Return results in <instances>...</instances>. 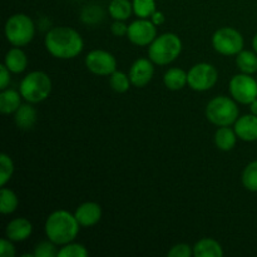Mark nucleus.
Instances as JSON below:
<instances>
[{"instance_id": "nucleus-1", "label": "nucleus", "mask_w": 257, "mask_h": 257, "mask_svg": "<svg viewBox=\"0 0 257 257\" xmlns=\"http://www.w3.org/2000/svg\"><path fill=\"white\" fill-rule=\"evenodd\" d=\"M47 52L57 59H74L84 49L82 35L70 27H54L44 38Z\"/></svg>"}, {"instance_id": "nucleus-7", "label": "nucleus", "mask_w": 257, "mask_h": 257, "mask_svg": "<svg viewBox=\"0 0 257 257\" xmlns=\"http://www.w3.org/2000/svg\"><path fill=\"white\" fill-rule=\"evenodd\" d=\"M212 47L218 54L231 57L237 55L243 50L245 40L237 29L231 27H223L216 30L212 35Z\"/></svg>"}, {"instance_id": "nucleus-13", "label": "nucleus", "mask_w": 257, "mask_h": 257, "mask_svg": "<svg viewBox=\"0 0 257 257\" xmlns=\"http://www.w3.org/2000/svg\"><path fill=\"white\" fill-rule=\"evenodd\" d=\"M102 207L97 202H84L75 210L74 216L80 227H93L102 218Z\"/></svg>"}, {"instance_id": "nucleus-17", "label": "nucleus", "mask_w": 257, "mask_h": 257, "mask_svg": "<svg viewBox=\"0 0 257 257\" xmlns=\"http://www.w3.org/2000/svg\"><path fill=\"white\" fill-rule=\"evenodd\" d=\"M4 64L13 74H20L28 68V57L22 48L14 47L5 54Z\"/></svg>"}, {"instance_id": "nucleus-21", "label": "nucleus", "mask_w": 257, "mask_h": 257, "mask_svg": "<svg viewBox=\"0 0 257 257\" xmlns=\"http://www.w3.org/2000/svg\"><path fill=\"white\" fill-rule=\"evenodd\" d=\"M163 83L170 90H181L188 85L187 72L181 68H170L163 75Z\"/></svg>"}, {"instance_id": "nucleus-14", "label": "nucleus", "mask_w": 257, "mask_h": 257, "mask_svg": "<svg viewBox=\"0 0 257 257\" xmlns=\"http://www.w3.org/2000/svg\"><path fill=\"white\" fill-rule=\"evenodd\" d=\"M33 233V223L25 217H17L10 221L5 228V237L13 242H23Z\"/></svg>"}, {"instance_id": "nucleus-32", "label": "nucleus", "mask_w": 257, "mask_h": 257, "mask_svg": "<svg viewBox=\"0 0 257 257\" xmlns=\"http://www.w3.org/2000/svg\"><path fill=\"white\" fill-rule=\"evenodd\" d=\"M193 255V247H191L188 243H177L172 246L168 251V257H191Z\"/></svg>"}, {"instance_id": "nucleus-11", "label": "nucleus", "mask_w": 257, "mask_h": 257, "mask_svg": "<svg viewBox=\"0 0 257 257\" xmlns=\"http://www.w3.org/2000/svg\"><path fill=\"white\" fill-rule=\"evenodd\" d=\"M127 38L137 47H150L151 43L157 38V25L153 24L151 19L138 18L128 25Z\"/></svg>"}, {"instance_id": "nucleus-31", "label": "nucleus", "mask_w": 257, "mask_h": 257, "mask_svg": "<svg viewBox=\"0 0 257 257\" xmlns=\"http://www.w3.org/2000/svg\"><path fill=\"white\" fill-rule=\"evenodd\" d=\"M59 250H57V245L50 240L42 241L34 247V257H55L58 256Z\"/></svg>"}, {"instance_id": "nucleus-16", "label": "nucleus", "mask_w": 257, "mask_h": 257, "mask_svg": "<svg viewBox=\"0 0 257 257\" xmlns=\"http://www.w3.org/2000/svg\"><path fill=\"white\" fill-rule=\"evenodd\" d=\"M38 120L37 109L33 107L32 103L27 102L19 107V109L14 113V122L19 130L29 131L34 128Z\"/></svg>"}, {"instance_id": "nucleus-5", "label": "nucleus", "mask_w": 257, "mask_h": 257, "mask_svg": "<svg viewBox=\"0 0 257 257\" xmlns=\"http://www.w3.org/2000/svg\"><path fill=\"white\" fill-rule=\"evenodd\" d=\"M206 117L217 127L235 124L240 117L237 102L226 95H217L208 102L206 107Z\"/></svg>"}, {"instance_id": "nucleus-30", "label": "nucleus", "mask_w": 257, "mask_h": 257, "mask_svg": "<svg viewBox=\"0 0 257 257\" xmlns=\"http://www.w3.org/2000/svg\"><path fill=\"white\" fill-rule=\"evenodd\" d=\"M88 255L89 252H88L87 247L82 243H75L74 241L62 246L58 252V257H87Z\"/></svg>"}, {"instance_id": "nucleus-38", "label": "nucleus", "mask_w": 257, "mask_h": 257, "mask_svg": "<svg viewBox=\"0 0 257 257\" xmlns=\"http://www.w3.org/2000/svg\"><path fill=\"white\" fill-rule=\"evenodd\" d=\"M252 48H253V50H255V52L257 53V33H256L255 37H253V39H252Z\"/></svg>"}, {"instance_id": "nucleus-33", "label": "nucleus", "mask_w": 257, "mask_h": 257, "mask_svg": "<svg viewBox=\"0 0 257 257\" xmlns=\"http://www.w3.org/2000/svg\"><path fill=\"white\" fill-rule=\"evenodd\" d=\"M17 251H15L14 242L8 237L2 238L0 241V256L2 257H14Z\"/></svg>"}, {"instance_id": "nucleus-24", "label": "nucleus", "mask_w": 257, "mask_h": 257, "mask_svg": "<svg viewBox=\"0 0 257 257\" xmlns=\"http://www.w3.org/2000/svg\"><path fill=\"white\" fill-rule=\"evenodd\" d=\"M18 206H19V198L17 193L4 186L0 191V212L3 215H12L18 210Z\"/></svg>"}, {"instance_id": "nucleus-9", "label": "nucleus", "mask_w": 257, "mask_h": 257, "mask_svg": "<svg viewBox=\"0 0 257 257\" xmlns=\"http://www.w3.org/2000/svg\"><path fill=\"white\" fill-rule=\"evenodd\" d=\"M228 90L233 99L241 104L250 105L257 99V79L251 74L240 73L231 78Z\"/></svg>"}, {"instance_id": "nucleus-19", "label": "nucleus", "mask_w": 257, "mask_h": 257, "mask_svg": "<svg viewBox=\"0 0 257 257\" xmlns=\"http://www.w3.org/2000/svg\"><path fill=\"white\" fill-rule=\"evenodd\" d=\"M193 256L195 257H222L223 248L218 241L213 238H201L193 246Z\"/></svg>"}, {"instance_id": "nucleus-27", "label": "nucleus", "mask_w": 257, "mask_h": 257, "mask_svg": "<svg viewBox=\"0 0 257 257\" xmlns=\"http://www.w3.org/2000/svg\"><path fill=\"white\" fill-rule=\"evenodd\" d=\"M243 187L250 192H257V160L248 163L241 176Z\"/></svg>"}, {"instance_id": "nucleus-8", "label": "nucleus", "mask_w": 257, "mask_h": 257, "mask_svg": "<svg viewBox=\"0 0 257 257\" xmlns=\"http://www.w3.org/2000/svg\"><path fill=\"white\" fill-rule=\"evenodd\" d=\"M188 85L196 92H207L212 89L218 79V72L210 63H197L187 72Z\"/></svg>"}, {"instance_id": "nucleus-18", "label": "nucleus", "mask_w": 257, "mask_h": 257, "mask_svg": "<svg viewBox=\"0 0 257 257\" xmlns=\"http://www.w3.org/2000/svg\"><path fill=\"white\" fill-rule=\"evenodd\" d=\"M22 94L13 88L3 89L0 93V112L3 114H14L19 109L22 103Z\"/></svg>"}, {"instance_id": "nucleus-10", "label": "nucleus", "mask_w": 257, "mask_h": 257, "mask_svg": "<svg viewBox=\"0 0 257 257\" xmlns=\"http://www.w3.org/2000/svg\"><path fill=\"white\" fill-rule=\"evenodd\" d=\"M85 67L92 74L107 77L117 70V59L112 53L103 49H94L85 57Z\"/></svg>"}, {"instance_id": "nucleus-15", "label": "nucleus", "mask_w": 257, "mask_h": 257, "mask_svg": "<svg viewBox=\"0 0 257 257\" xmlns=\"http://www.w3.org/2000/svg\"><path fill=\"white\" fill-rule=\"evenodd\" d=\"M236 135L243 142H256L257 141V115L245 114L238 117L233 124Z\"/></svg>"}, {"instance_id": "nucleus-12", "label": "nucleus", "mask_w": 257, "mask_h": 257, "mask_svg": "<svg viewBox=\"0 0 257 257\" xmlns=\"http://www.w3.org/2000/svg\"><path fill=\"white\" fill-rule=\"evenodd\" d=\"M128 75L133 87H146L155 75V63L150 58H140L130 68Z\"/></svg>"}, {"instance_id": "nucleus-35", "label": "nucleus", "mask_w": 257, "mask_h": 257, "mask_svg": "<svg viewBox=\"0 0 257 257\" xmlns=\"http://www.w3.org/2000/svg\"><path fill=\"white\" fill-rule=\"evenodd\" d=\"M10 72L7 68V65L2 64L0 65V89H7L10 84Z\"/></svg>"}, {"instance_id": "nucleus-36", "label": "nucleus", "mask_w": 257, "mask_h": 257, "mask_svg": "<svg viewBox=\"0 0 257 257\" xmlns=\"http://www.w3.org/2000/svg\"><path fill=\"white\" fill-rule=\"evenodd\" d=\"M151 20H152L153 22V24L155 25H161V24H163V23H165V14H163V13H161V12H155V14L152 15V17L150 18Z\"/></svg>"}, {"instance_id": "nucleus-22", "label": "nucleus", "mask_w": 257, "mask_h": 257, "mask_svg": "<svg viewBox=\"0 0 257 257\" xmlns=\"http://www.w3.org/2000/svg\"><path fill=\"white\" fill-rule=\"evenodd\" d=\"M236 65L241 73L253 75L257 73V53L255 50H241L236 55Z\"/></svg>"}, {"instance_id": "nucleus-28", "label": "nucleus", "mask_w": 257, "mask_h": 257, "mask_svg": "<svg viewBox=\"0 0 257 257\" xmlns=\"http://www.w3.org/2000/svg\"><path fill=\"white\" fill-rule=\"evenodd\" d=\"M109 85L114 92L117 93H125L131 88L132 83H131L130 75L125 74L123 72H118L115 70L114 73L109 75Z\"/></svg>"}, {"instance_id": "nucleus-26", "label": "nucleus", "mask_w": 257, "mask_h": 257, "mask_svg": "<svg viewBox=\"0 0 257 257\" xmlns=\"http://www.w3.org/2000/svg\"><path fill=\"white\" fill-rule=\"evenodd\" d=\"M132 4L136 17L142 19H150L157 12L156 0H132Z\"/></svg>"}, {"instance_id": "nucleus-34", "label": "nucleus", "mask_w": 257, "mask_h": 257, "mask_svg": "<svg viewBox=\"0 0 257 257\" xmlns=\"http://www.w3.org/2000/svg\"><path fill=\"white\" fill-rule=\"evenodd\" d=\"M110 32L114 37H127L128 34V25L122 20H114L113 24L110 25Z\"/></svg>"}, {"instance_id": "nucleus-37", "label": "nucleus", "mask_w": 257, "mask_h": 257, "mask_svg": "<svg viewBox=\"0 0 257 257\" xmlns=\"http://www.w3.org/2000/svg\"><path fill=\"white\" fill-rule=\"evenodd\" d=\"M250 112L252 113V114L257 115V99L253 100V102L250 104Z\"/></svg>"}, {"instance_id": "nucleus-4", "label": "nucleus", "mask_w": 257, "mask_h": 257, "mask_svg": "<svg viewBox=\"0 0 257 257\" xmlns=\"http://www.w3.org/2000/svg\"><path fill=\"white\" fill-rule=\"evenodd\" d=\"M53 83L49 75L42 70H34L25 75L20 82L19 92L25 102L32 104L44 102L52 93Z\"/></svg>"}, {"instance_id": "nucleus-2", "label": "nucleus", "mask_w": 257, "mask_h": 257, "mask_svg": "<svg viewBox=\"0 0 257 257\" xmlns=\"http://www.w3.org/2000/svg\"><path fill=\"white\" fill-rule=\"evenodd\" d=\"M80 225L74 213L67 210H57L48 216L45 221V235L48 240L57 246H64L73 242L79 233Z\"/></svg>"}, {"instance_id": "nucleus-3", "label": "nucleus", "mask_w": 257, "mask_h": 257, "mask_svg": "<svg viewBox=\"0 0 257 257\" xmlns=\"http://www.w3.org/2000/svg\"><path fill=\"white\" fill-rule=\"evenodd\" d=\"M182 53V40L175 33L157 35L148 47V58L156 65H168Z\"/></svg>"}, {"instance_id": "nucleus-6", "label": "nucleus", "mask_w": 257, "mask_h": 257, "mask_svg": "<svg viewBox=\"0 0 257 257\" xmlns=\"http://www.w3.org/2000/svg\"><path fill=\"white\" fill-rule=\"evenodd\" d=\"M5 38L13 47H25L35 37V24L32 18L23 13L8 18L4 27Z\"/></svg>"}, {"instance_id": "nucleus-29", "label": "nucleus", "mask_w": 257, "mask_h": 257, "mask_svg": "<svg viewBox=\"0 0 257 257\" xmlns=\"http://www.w3.org/2000/svg\"><path fill=\"white\" fill-rule=\"evenodd\" d=\"M14 170L15 167L12 157L7 153H2L0 155V186L2 187H4L9 182L10 178L13 177Z\"/></svg>"}, {"instance_id": "nucleus-25", "label": "nucleus", "mask_w": 257, "mask_h": 257, "mask_svg": "<svg viewBox=\"0 0 257 257\" xmlns=\"http://www.w3.org/2000/svg\"><path fill=\"white\" fill-rule=\"evenodd\" d=\"M104 10L98 5H85L80 12V19L87 25H97L104 19Z\"/></svg>"}, {"instance_id": "nucleus-23", "label": "nucleus", "mask_w": 257, "mask_h": 257, "mask_svg": "<svg viewBox=\"0 0 257 257\" xmlns=\"http://www.w3.org/2000/svg\"><path fill=\"white\" fill-rule=\"evenodd\" d=\"M108 13L114 20L125 22L133 14V4L131 0H112L108 5Z\"/></svg>"}, {"instance_id": "nucleus-20", "label": "nucleus", "mask_w": 257, "mask_h": 257, "mask_svg": "<svg viewBox=\"0 0 257 257\" xmlns=\"http://www.w3.org/2000/svg\"><path fill=\"white\" fill-rule=\"evenodd\" d=\"M237 135H236L235 130L231 128V125H226V127H218V130L215 133V145L216 147L223 152H228V151L233 150L237 142Z\"/></svg>"}]
</instances>
